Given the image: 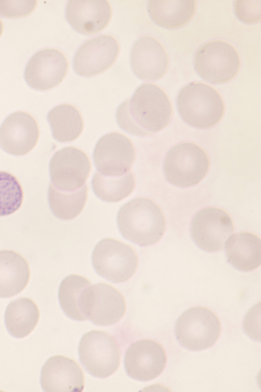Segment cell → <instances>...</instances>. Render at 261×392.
Masks as SVG:
<instances>
[{"label": "cell", "instance_id": "cell-18", "mask_svg": "<svg viewBox=\"0 0 261 392\" xmlns=\"http://www.w3.org/2000/svg\"><path fill=\"white\" fill-rule=\"evenodd\" d=\"M168 58L162 44L151 36L139 38L130 54L132 70L140 79L156 81L164 76L168 67Z\"/></svg>", "mask_w": 261, "mask_h": 392}, {"label": "cell", "instance_id": "cell-20", "mask_svg": "<svg viewBox=\"0 0 261 392\" xmlns=\"http://www.w3.org/2000/svg\"><path fill=\"white\" fill-rule=\"evenodd\" d=\"M30 277V267L23 256L12 250L0 251V298H11L20 293Z\"/></svg>", "mask_w": 261, "mask_h": 392}, {"label": "cell", "instance_id": "cell-28", "mask_svg": "<svg viewBox=\"0 0 261 392\" xmlns=\"http://www.w3.org/2000/svg\"><path fill=\"white\" fill-rule=\"evenodd\" d=\"M23 199L22 187L12 174L0 171V216H8L16 212Z\"/></svg>", "mask_w": 261, "mask_h": 392}, {"label": "cell", "instance_id": "cell-30", "mask_svg": "<svg viewBox=\"0 0 261 392\" xmlns=\"http://www.w3.org/2000/svg\"><path fill=\"white\" fill-rule=\"evenodd\" d=\"M234 11L237 17L246 23H254L260 20L261 1H236Z\"/></svg>", "mask_w": 261, "mask_h": 392}, {"label": "cell", "instance_id": "cell-5", "mask_svg": "<svg viewBox=\"0 0 261 392\" xmlns=\"http://www.w3.org/2000/svg\"><path fill=\"white\" fill-rule=\"evenodd\" d=\"M221 323L210 309L201 306L189 308L177 319L175 332L180 345L191 351H200L213 346L221 333Z\"/></svg>", "mask_w": 261, "mask_h": 392}, {"label": "cell", "instance_id": "cell-26", "mask_svg": "<svg viewBox=\"0 0 261 392\" xmlns=\"http://www.w3.org/2000/svg\"><path fill=\"white\" fill-rule=\"evenodd\" d=\"M85 183L81 188L73 191L61 190L49 184L48 199L50 208L55 216L63 220H71L82 211L88 193Z\"/></svg>", "mask_w": 261, "mask_h": 392}, {"label": "cell", "instance_id": "cell-6", "mask_svg": "<svg viewBox=\"0 0 261 392\" xmlns=\"http://www.w3.org/2000/svg\"><path fill=\"white\" fill-rule=\"evenodd\" d=\"M92 262L96 273L113 283L130 279L138 266V257L129 245L111 238L99 241L92 253Z\"/></svg>", "mask_w": 261, "mask_h": 392}, {"label": "cell", "instance_id": "cell-9", "mask_svg": "<svg viewBox=\"0 0 261 392\" xmlns=\"http://www.w3.org/2000/svg\"><path fill=\"white\" fill-rule=\"evenodd\" d=\"M98 172L107 176H121L129 172L135 158L131 140L124 134L111 132L102 136L93 152Z\"/></svg>", "mask_w": 261, "mask_h": 392}, {"label": "cell", "instance_id": "cell-27", "mask_svg": "<svg viewBox=\"0 0 261 392\" xmlns=\"http://www.w3.org/2000/svg\"><path fill=\"white\" fill-rule=\"evenodd\" d=\"M95 195L107 202H117L129 195L135 187V179L132 172L121 176H107L96 172L92 180Z\"/></svg>", "mask_w": 261, "mask_h": 392}, {"label": "cell", "instance_id": "cell-22", "mask_svg": "<svg viewBox=\"0 0 261 392\" xmlns=\"http://www.w3.org/2000/svg\"><path fill=\"white\" fill-rule=\"evenodd\" d=\"M196 9L195 1H148L147 11L151 19L166 29L178 28L188 22Z\"/></svg>", "mask_w": 261, "mask_h": 392}, {"label": "cell", "instance_id": "cell-25", "mask_svg": "<svg viewBox=\"0 0 261 392\" xmlns=\"http://www.w3.org/2000/svg\"><path fill=\"white\" fill-rule=\"evenodd\" d=\"M47 118L53 137L61 142H71L82 133L84 122L81 113L74 106L64 104L53 108Z\"/></svg>", "mask_w": 261, "mask_h": 392}, {"label": "cell", "instance_id": "cell-15", "mask_svg": "<svg viewBox=\"0 0 261 392\" xmlns=\"http://www.w3.org/2000/svg\"><path fill=\"white\" fill-rule=\"evenodd\" d=\"M126 309L123 296L110 284L100 283L90 286L84 311L87 319L94 324H115L123 317Z\"/></svg>", "mask_w": 261, "mask_h": 392}, {"label": "cell", "instance_id": "cell-7", "mask_svg": "<svg viewBox=\"0 0 261 392\" xmlns=\"http://www.w3.org/2000/svg\"><path fill=\"white\" fill-rule=\"evenodd\" d=\"M80 361L91 375L100 378L113 374L119 367L121 352L115 339L106 332L92 330L81 339Z\"/></svg>", "mask_w": 261, "mask_h": 392}, {"label": "cell", "instance_id": "cell-1", "mask_svg": "<svg viewBox=\"0 0 261 392\" xmlns=\"http://www.w3.org/2000/svg\"><path fill=\"white\" fill-rule=\"evenodd\" d=\"M172 114L171 102L163 90L154 84L145 83L137 88L130 99L119 105L116 119L125 132L144 136L165 128Z\"/></svg>", "mask_w": 261, "mask_h": 392}, {"label": "cell", "instance_id": "cell-29", "mask_svg": "<svg viewBox=\"0 0 261 392\" xmlns=\"http://www.w3.org/2000/svg\"><path fill=\"white\" fill-rule=\"evenodd\" d=\"M37 1H0V16L18 18L30 14L36 8Z\"/></svg>", "mask_w": 261, "mask_h": 392}, {"label": "cell", "instance_id": "cell-16", "mask_svg": "<svg viewBox=\"0 0 261 392\" xmlns=\"http://www.w3.org/2000/svg\"><path fill=\"white\" fill-rule=\"evenodd\" d=\"M38 124L30 113L19 111L6 117L0 128V145L8 154L22 156L34 149L39 137Z\"/></svg>", "mask_w": 261, "mask_h": 392}, {"label": "cell", "instance_id": "cell-3", "mask_svg": "<svg viewBox=\"0 0 261 392\" xmlns=\"http://www.w3.org/2000/svg\"><path fill=\"white\" fill-rule=\"evenodd\" d=\"M176 104L182 119L197 128L214 126L224 113L223 101L219 93L203 83L192 82L183 87L178 94Z\"/></svg>", "mask_w": 261, "mask_h": 392}, {"label": "cell", "instance_id": "cell-23", "mask_svg": "<svg viewBox=\"0 0 261 392\" xmlns=\"http://www.w3.org/2000/svg\"><path fill=\"white\" fill-rule=\"evenodd\" d=\"M40 316L39 308L32 299L20 298L7 306L4 315L5 324L10 334L15 338L29 335L37 325Z\"/></svg>", "mask_w": 261, "mask_h": 392}, {"label": "cell", "instance_id": "cell-11", "mask_svg": "<svg viewBox=\"0 0 261 392\" xmlns=\"http://www.w3.org/2000/svg\"><path fill=\"white\" fill-rule=\"evenodd\" d=\"M230 216L223 210L209 207L198 211L193 217L191 232L201 249L215 252L223 249L228 237L234 231Z\"/></svg>", "mask_w": 261, "mask_h": 392}, {"label": "cell", "instance_id": "cell-24", "mask_svg": "<svg viewBox=\"0 0 261 392\" xmlns=\"http://www.w3.org/2000/svg\"><path fill=\"white\" fill-rule=\"evenodd\" d=\"M91 282L86 278L72 274L65 277L59 288L58 298L62 309L69 318L77 321L87 320L84 306Z\"/></svg>", "mask_w": 261, "mask_h": 392}, {"label": "cell", "instance_id": "cell-14", "mask_svg": "<svg viewBox=\"0 0 261 392\" xmlns=\"http://www.w3.org/2000/svg\"><path fill=\"white\" fill-rule=\"evenodd\" d=\"M167 356L163 346L156 341L141 339L134 342L127 350L124 364L127 375L135 380L148 381L163 372Z\"/></svg>", "mask_w": 261, "mask_h": 392}, {"label": "cell", "instance_id": "cell-19", "mask_svg": "<svg viewBox=\"0 0 261 392\" xmlns=\"http://www.w3.org/2000/svg\"><path fill=\"white\" fill-rule=\"evenodd\" d=\"M111 15V7L106 0H70L66 8L69 23L84 35L102 30L109 24Z\"/></svg>", "mask_w": 261, "mask_h": 392}, {"label": "cell", "instance_id": "cell-21", "mask_svg": "<svg viewBox=\"0 0 261 392\" xmlns=\"http://www.w3.org/2000/svg\"><path fill=\"white\" fill-rule=\"evenodd\" d=\"M225 252L228 262L239 271H251L260 265V239L253 233L232 234L226 242Z\"/></svg>", "mask_w": 261, "mask_h": 392}, {"label": "cell", "instance_id": "cell-17", "mask_svg": "<svg viewBox=\"0 0 261 392\" xmlns=\"http://www.w3.org/2000/svg\"><path fill=\"white\" fill-rule=\"evenodd\" d=\"M40 383L46 392L83 391L84 375L73 359L62 355L50 357L43 366Z\"/></svg>", "mask_w": 261, "mask_h": 392}, {"label": "cell", "instance_id": "cell-31", "mask_svg": "<svg viewBox=\"0 0 261 392\" xmlns=\"http://www.w3.org/2000/svg\"><path fill=\"white\" fill-rule=\"evenodd\" d=\"M3 23L1 20L0 19V37L1 36L3 32Z\"/></svg>", "mask_w": 261, "mask_h": 392}, {"label": "cell", "instance_id": "cell-2", "mask_svg": "<svg viewBox=\"0 0 261 392\" xmlns=\"http://www.w3.org/2000/svg\"><path fill=\"white\" fill-rule=\"evenodd\" d=\"M117 224L124 238L142 247L158 242L166 229L162 210L154 201L144 197L134 198L122 206Z\"/></svg>", "mask_w": 261, "mask_h": 392}, {"label": "cell", "instance_id": "cell-12", "mask_svg": "<svg viewBox=\"0 0 261 392\" xmlns=\"http://www.w3.org/2000/svg\"><path fill=\"white\" fill-rule=\"evenodd\" d=\"M68 69V62L63 53L55 48H44L35 53L28 61L24 79L33 89L47 90L62 81Z\"/></svg>", "mask_w": 261, "mask_h": 392}, {"label": "cell", "instance_id": "cell-10", "mask_svg": "<svg viewBox=\"0 0 261 392\" xmlns=\"http://www.w3.org/2000/svg\"><path fill=\"white\" fill-rule=\"evenodd\" d=\"M91 167L90 159L82 150L73 146L64 148L50 160V183L61 190H77L85 184Z\"/></svg>", "mask_w": 261, "mask_h": 392}, {"label": "cell", "instance_id": "cell-4", "mask_svg": "<svg viewBox=\"0 0 261 392\" xmlns=\"http://www.w3.org/2000/svg\"><path fill=\"white\" fill-rule=\"evenodd\" d=\"M210 167L206 153L197 144L182 142L167 153L164 171L167 181L173 185L188 187L199 183Z\"/></svg>", "mask_w": 261, "mask_h": 392}, {"label": "cell", "instance_id": "cell-13", "mask_svg": "<svg viewBox=\"0 0 261 392\" xmlns=\"http://www.w3.org/2000/svg\"><path fill=\"white\" fill-rule=\"evenodd\" d=\"M119 53V45L114 37L99 35L86 41L79 47L73 58V69L83 77L97 75L112 65Z\"/></svg>", "mask_w": 261, "mask_h": 392}, {"label": "cell", "instance_id": "cell-8", "mask_svg": "<svg viewBox=\"0 0 261 392\" xmlns=\"http://www.w3.org/2000/svg\"><path fill=\"white\" fill-rule=\"evenodd\" d=\"M240 64V56L235 48L221 40L203 44L197 52L194 62L198 75L215 84L227 82L234 78Z\"/></svg>", "mask_w": 261, "mask_h": 392}]
</instances>
